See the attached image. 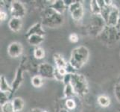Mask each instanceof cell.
<instances>
[{
    "label": "cell",
    "mask_w": 120,
    "mask_h": 112,
    "mask_svg": "<svg viewBox=\"0 0 120 112\" xmlns=\"http://www.w3.org/2000/svg\"><path fill=\"white\" fill-rule=\"evenodd\" d=\"M34 35H38L41 36H44L45 35V31L43 28V25L41 23H37L34 25H33L32 26H31L29 29L28 30L26 36L28 38L29 36Z\"/></svg>",
    "instance_id": "cell-12"
},
{
    "label": "cell",
    "mask_w": 120,
    "mask_h": 112,
    "mask_svg": "<svg viewBox=\"0 0 120 112\" xmlns=\"http://www.w3.org/2000/svg\"><path fill=\"white\" fill-rule=\"evenodd\" d=\"M68 9L72 16V18L75 21H80L84 16V7L81 1H75L68 8Z\"/></svg>",
    "instance_id": "cell-8"
},
{
    "label": "cell",
    "mask_w": 120,
    "mask_h": 112,
    "mask_svg": "<svg viewBox=\"0 0 120 112\" xmlns=\"http://www.w3.org/2000/svg\"><path fill=\"white\" fill-rule=\"evenodd\" d=\"M43 112H49V111H46V110H43Z\"/></svg>",
    "instance_id": "cell-35"
},
{
    "label": "cell",
    "mask_w": 120,
    "mask_h": 112,
    "mask_svg": "<svg viewBox=\"0 0 120 112\" xmlns=\"http://www.w3.org/2000/svg\"><path fill=\"white\" fill-rule=\"evenodd\" d=\"M116 28H118L119 30H120V9H119V20H118V23H117Z\"/></svg>",
    "instance_id": "cell-33"
},
{
    "label": "cell",
    "mask_w": 120,
    "mask_h": 112,
    "mask_svg": "<svg viewBox=\"0 0 120 112\" xmlns=\"http://www.w3.org/2000/svg\"><path fill=\"white\" fill-rule=\"evenodd\" d=\"M8 19V14L7 13H5V11H0V19H1L2 22L5 21V20Z\"/></svg>",
    "instance_id": "cell-30"
},
{
    "label": "cell",
    "mask_w": 120,
    "mask_h": 112,
    "mask_svg": "<svg viewBox=\"0 0 120 112\" xmlns=\"http://www.w3.org/2000/svg\"><path fill=\"white\" fill-rule=\"evenodd\" d=\"M75 2V0H64V2L67 8H69L70 5H72Z\"/></svg>",
    "instance_id": "cell-31"
},
{
    "label": "cell",
    "mask_w": 120,
    "mask_h": 112,
    "mask_svg": "<svg viewBox=\"0 0 120 112\" xmlns=\"http://www.w3.org/2000/svg\"><path fill=\"white\" fill-rule=\"evenodd\" d=\"M2 111V112H15L13 104H12V101H9L5 105L1 106Z\"/></svg>",
    "instance_id": "cell-26"
},
{
    "label": "cell",
    "mask_w": 120,
    "mask_h": 112,
    "mask_svg": "<svg viewBox=\"0 0 120 112\" xmlns=\"http://www.w3.org/2000/svg\"><path fill=\"white\" fill-rule=\"evenodd\" d=\"M23 67L22 64H21L16 70V75H15V78L14 79V81L12 82L11 88H12V92L11 93V99L13 97V95L15 93V92L18 90V88L22 85L23 81Z\"/></svg>",
    "instance_id": "cell-9"
},
{
    "label": "cell",
    "mask_w": 120,
    "mask_h": 112,
    "mask_svg": "<svg viewBox=\"0 0 120 112\" xmlns=\"http://www.w3.org/2000/svg\"><path fill=\"white\" fill-rule=\"evenodd\" d=\"M41 19H42L41 23L43 26L49 28L59 27L64 21L63 14L57 13L49 6L43 9L41 14Z\"/></svg>",
    "instance_id": "cell-2"
},
{
    "label": "cell",
    "mask_w": 120,
    "mask_h": 112,
    "mask_svg": "<svg viewBox=\"0 0 120 112\" xmlns=\"http://www.w3.org/2000/svg\"><path fill=\"white\" fill-rule=\"evenodd\" d=\"M34 57L38 60H41L45 57V51L43 48L40 46L36 47L34 50Z\"/></svg>",
    "instance_id": "cell-23"
},
{
    "label": "cell",
    "mask_w": 120,
    "mask_h": 112,
    "mask_svg": "<svg viewBox=\"0 0 120 112\" xmlns=\"http://www.w3.org/2000/svg\"><path fill=\"white\" fill-rule=\"evenodd\" d=\"M55 68L50 64L42 63L38 67V75L43 78L48 79H55Z\"/></svg>",
    "instance_id": "cell-7"
},
{
    "label": "cell",
    "mask_w": 120,
    "mask_h": 112,
    "mask_svg": "<svg viewBox=\"0 0 120 112\" xmlns=\"http://www.w3.org/2000/svg\"><path fill=\"white\" fill-rule=\"evenodd\" d=\"M69 39L70 40V42H72V43H76L79 40V37L76 34V33H72L69 36Z\"/></svg>",
    "instance_id": "cell-27"
},
{
    "label": "cell",
    "mask_w": 120,
    "mask_h": 112,
    "mask_svg": "<svg viewBox=\"0 0 120 112\" xmlns=\"http://www.w3.org/2000/svg\"><path fill=\"white\" fill-rule=\"evenodd\" d=\"M119 9L120 8H118L113 5L111 11L109 14L108 19L106 23V25L107 26H111V27H116L118 20H119Z\"/></svg>",
    "instance_id": "cell-11"
},
{
    "label": "cell",
    "mask_w": 120,
    "mask_h": 112,
    "mask_svg": "<svg viewBox=\"0 0 120 112\" xmlns=\"http://www.w3.org/2000/svg\"><path fill=\"white\" fill-rule=\"evenodd\" d=\"M8 27L10 29L14 32H18L22 29V19L12 17L10 19L8 22Z\"/></svg>",
    "instance_id": "cell-14"
},
{
    "label": "cell",
    "mask_w": 120,
    "mask_h": 112,
    "mask_svg": "<svg viewBox=\"0 0 120 112\" xmlns=\"http://www.w3.org/2000/svg\"><path fill=\"white\" fill-rule=\"evenodd\" d=\"M0 91L10 93H11L12 92L11 86L8 83V81L6 80L5 77L4 76H0Z\"/></svg>",
    "instance_id": "cell-17"
},
{
    "label": "cell",
    "mask_w": 120,
    "mask_h": 112,
    "mask_svg": "<svg viewBox=\"0 0 120 112\" xmlns=\"http://www.w3.org/2000/svg\"><path fill=\"white\" fill-rule=\"evenodd\" d=\"M64 97L66 99H72L73 97L75 96V93L74 91V89L71 85V83L64 85Z\"/></svg>",
    "instance_id": "cell-19"
},
{
    "label": "cell",
    "mask_w": 120,
    "mask_h": 112,
    "mask_svg": "<svg viewBox=\"0 0 120 112\" xmlns=\"http://www.w3.org/2000/svg\"><path fill=\"white\" fill-rule=\"evenodd\" d=\"M90 51L84 46H79L72 49L69 63L76 70L81 69L89 60Z\"/></svg>",
    "instance_id": "cell-1"
},
{
    "label": "cell",
    "mask_w": 120,
    "mask_h": 112,
    "mask_svg": "<svg viewBox=\"0 0 120 112\" xmlns=\"http://www.w3.org/2000/svg\"><path fill=\"white\" fill-rule=\"evenodd\" d=\"M44 41V36L34 35L28 37V42L30 45L38 47Z\"/></svg>",
    "instance_id": "cell-15"
},
{
    "label": "cell",
    "mask_w": 120,
    "mask_h": 112,
    "mask_svg": "<svg viewBox=\"0 0 120 112\" xmlns=\"http://www.w3.org/2000/svg\"><path fill=\"white\" fill-rule=\"evenodd\" d=\"M98 105L103 107V108H107L110 105V97L105 96V95H101L98 97Z\"/></svg>",
    "instance_id": "cell-21"
},
{
    "label": "cell",
    "mask_w": 120,
    "mask_h": 112,
    "mask_svg": "<svg viewBox=\"0 0 120 112\" xmlns=\"http://www.w3.org/2000/svg\"><path fill=\"white\" fill-rule=\"evenodd\" d=\"M23 52L22 45L19 42H13L11 43L8 47V53L10 57L18 58L22 55Z\"/></svg>",
    "instance_id": "cell-10"
},
{
    "label": "cell",
    "mask_w": 120,
    "mask_h": 112,
    "mask_svg": "<svg viewBox=\"0 0 120 112\" xmlns=\"http://www.w3.org/2000/svg\"><path fill=\"white\" fill-rule=\"evenodd\" d=\"M90 11L93 15L101 14V8L96 0H93L90 2Z\"/></svg>",
    "instance_id": "cell-20"
},
{
    "label": "cell",
    "mask_w": 120,
    "mask_h": 112,
    "mask_svg": "<svg viewBox=\"0 0 120 112\" xmlns=\"http://www.w3.org/2000/svg\"><path fill=\"white\" fill-rule=\"evenodd\" d=\"M76 102L74 100L73 98L72 99H67L65 101V106L67 110L72 111L76 108Z\"/></svg>",
    "instance_id": "cell-25"
},
{
    "label": "cell",
    "mask_w": 120,
    "mask_h": 112,
    "mask_svg": "<svg viewBox=\"0 0 120 112\" xmlns=\"http://www.w3.org/2000/svg\"><path fill=\"white\" fill-rule=\"evenodd\" d=\"M12 104H13L15 112L21 111L24 108V101L22 100V99L20 97H16V98L13 99Z\"/></svg>",
    "instance_id": "cell-18"
},
{
    "label": "cell",
    "mask_w": 120,
    "mask_h": 112,
    "mask_svg": "<svg viewBox=\"0 0 120 112\" xmlns=\"http://www.w3.org/2000/svg\"><path fill=\"white\" fill-rule=\"evenodd\" d=\"M49 8H52L56 12L59 13L60 14H63L65 11L67 9V7L66 5L64 0H57V1H53L52 4L49 5Z\"/></svg>",
    "instance_id": "cell-13"
},
{
    "label": "cell",
    "mask_w": 120,
    "mask_h": 112,
    "mask_svg": "<svg viewBox=\"0 0 120 112\" xmlns=\"http://www.w3.org/2000/svg\"><path fill=\"white\" fill-rule=\"evenodd\" d=\"M106 26V23L101 15H93L88 28L89 33L94 36H98Z\"/></svg>",
    "instance_id": "cell-5"
},
{
    "label": "cell",
    "mask_w": 120,
    "mask_h": 112,
    "mask_svg": "<svg viewBox=\"0 0 120 112\" xmlns=\"http://www.w3.org/2000/svg\"><path fill=\"white\" fill-rule=\"evenodd\" d=\"M29 112H43V110L39 108H34L31 109Z\"/></svg>",
    "instance_id": "cell-32"
},
{
    "label": "cell",
    "mask_w": 120,
    "mask_h": 112,
    "mask_svg": "<svg viewBox=\"0 0 120 112\" xmlns=\"http://www.w3.org/2000/svg\"><path fill=\"white\" fill-rule=\"evenodd\" d=\"M99 40L106 45H113L120 38V30L116 27L106 26L103 31L98 36Z\"/></svg>",
    "instance_id": "cell-4"
},
{
    "label": "cell",
    "mask_w": 120,
    "mask_h": 112,
    "mask_svg": "<svg viewBox=\"0 0 120 112\" xmlns=\"http://www.w3.org/2000/svg\"><path fill=\"white\" fill-rule=\"evenodd\" d=\"M11 99V93L6 92H1L0 91V105L2 106L5 103L10 101Z\"/></svg>",
    "instance_id": "cell-24"
},
{
    "label": "cell",
    "mask_w": 120,
    "mask_h": 112,
    "mask_svg": "<svg viewBox=\"0 0 120 112\" xmlns=\"http://www.w3.org/2000/svg\"><path fill=\"white\" fill-rule=\"evenodd\" d=\"M43 78L39 75H36L31 78V85L34 88H40L43 85Z\"/></svg>",
    "instance_id": "cell-22"
},
{
    "label": "cell",
    "mask_w": 120,
    "mask_h": 112,
    "mask_svg": "<svg viewBox=\"0 0 120 112\" xmlns=\"http://www.w3.org/2000/svg\"><path fill=\"white\" fill-rule=\"evenodd\" d=\"M71 85L74 89L75 94L78 97H83L89 92V85L86 77L82 74L74 73L72 74Z\"/></svg>",
    "instance_id": "cell-3"
},
{
    "label": "cell",
    "mask_w": 120,
    "mask_h": 112,
    "mask_svg": "<svg viewBox=\"0 0 120 112\" xmlns=\"http://www.w3.org/2000/svg\"><path fill=\"white\" fill-rule=\"evenodd\" d=\"M64 76H62V75L58 72V70H57V68H55V79L58 81H64Z\"/></svg>",
    "instance_id": "cell-29"
},
{
    "label": "cell",
    "mask_w": 120,
    "mask_h": 112,
    "mask_svg": "<svg viewBox=\"0 0 120 112\" xmlns=\"http://www.w3.org/2000/svg\"><path fill=\"white\" fill-rule=\"evenodd\" d=\"M54 61H55V63L56 65V68L58 69H63L67 67V62L64 60V58L62 57L61 55H60L59 53H55L54 54Z\"/></svg>",
    "instance_id": "cell-16"
},
{
    "label": "cell",
    "mask_w": 120,
    "mask_h": 112,
    "mask_svg": "<svg viewBox=\"0 0 120 112\" xmlns=\"http://www.w3.org/2000/svg\"><path fill=\"white\" fill-rule=\"evenodd\" d=\"M114 94L117 100L120 102V83L116 85L114 88Z\"/></svg>",
    "instance_id": "cell-28"
},
{
    "label": "cell",
    "mask_w": 120,
    "mask_h": 112,
    "mask_svg": "<svg viewBox=\"0 0 120 112\" xmlns=\"http://www.w3.org/2000/svg\"><path fill=\"white\" fill-rule=\"evenodd\" d=\"M10 11L12 17L22 19L26 14V8L22 2L12 1L10 5Z\"/></svg>",
    "instance_id": "cell-6"
},
{
    "label": "cell",
    "mask_w": 120,
    "mask_h": 112,
    "mask_svg": "<svg viewBox=\"0 0 120 112\" xmlns=\"http://www.w3.org/2000/svg\"><path fill=\"white\" fill-rule=\"evenodd\" d=\"M58 112H69V110H67V108H61Z\"/></svg>",
    "instance_id": "cell-34"
}]
</instances>
